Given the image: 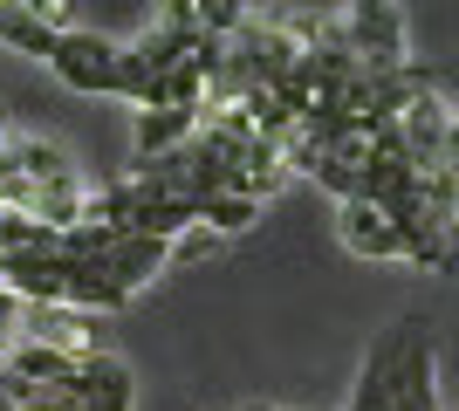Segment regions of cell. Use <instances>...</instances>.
<instances>
[{"label": "cell", "mask_w": 459, "mask_h": 411, "mask_svg": "<svg viewBox=\"0 0 459 411\" xmlns=\"http://www.w3.org/2000/svg\"><path fill=\"white\" fill-rule=\"evenodd\" d=\"M336 240H343L357 261H411L398 219L384 206H336Z\"/></svg>", "instance_id": "277c9868"}, {"label": "cell", "mask_w": 459, "mask_h": 411, "mask_svg": "<svg viewBox=\"0 0 459 411\" xmlns=\"http://www.w3.org/2000/svg\"><path fill=\"white\" fill-rule=\"evenodd\" d=\"M90 178L76 172V158L62 151L56 137L28 131L0 110V213L35 219V227H76L90 213Z\"/></svg>", "instance_id": "6da1fadb"}, {"label": "cell", "mask_w": 459, "mask_h": 411, "mask_svg": "<svg viewBox=\"0 0 459 411\" xmlns=\"http://www.w3.org/2000/svg\"><path fill=\"white\" fill-rule=\"evenodd\" d=\"M69 28H76L69 7H48V0H0V48H14V56L48 62V48H56Z\"/></svg>", "instance_id": "3957f363"}, {"label": "cell", "mask_w": 459, "mask_h": 411, "mask_svg": "<svg viewBox=\"0 0 459 411\" xmlns=\"http://www.w3.org/2000/svg\"><path fill=\"white\" fill-rule=\"evenodd\" d=\"M28 315H35V309H28L14 288H0V364H7V356L28 343Z\"/></svg>", "instance_id": "52a82bcc"}, {"label": "cell", "mask_w": 459, "mask_h": 411, "mask_svg": "<svg viewBox=\"0 0 459 411\" xmlns=\"http://www.w3.org/2000/svg\"><path fill=\"white\" fill-rule=\"evenodd\" d=\"M391 411H439V391H432V330L419 315H404V364H398V405Z\"/></svg>", "instance_id": "8992f818"}, {"label": "cell", "mask_w": 459, "mask_h": 411, "mask_svg": "<svg viewBox=\"0 0 459 411\" xmlns=\"http://www.w3.org/2000/svg\"><path fill=\"white\" fill-rule=\"evenodd\" d=\"M240 411H295V405H240Z\"/></svg>", "instance_id": "ba28073f"}, {"label": "cell", "mask_w": 459, "mask_h": 411, "mask_svg": "<svg viewBox=\"0 0 459 411\" xmlns=\"http://www.w3.org/2000/svg\"><path fill=\"white\" fill-rule=\"evenodd\" d=\"M48 76L76 97H124V41L96 35V28H69V35L48 48Z\"/></svg>", "instance_id": "7a4b0ae2"}, {"label": "cell", "mask_w": 459, "mask_h": 411, "mask_svg": "<svg viewBox=\"0 0 459 411\" xmlns=\"http://www.w3.org/2000/svg\"><path fill=\"white\" fill-rule=\"evenodd\" d=\"M398 364H404V322L370 343L364 371H357V391H350V411H391L398 405Z\"/></svg>", "instance_id": "5b68a950"}]
</instances>
